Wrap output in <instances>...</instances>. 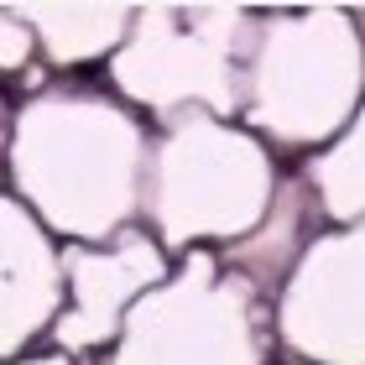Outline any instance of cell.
I'll return each instance as SVG.
<instances>
[{
    "label": "cell",
    "mask_w": 365,
    "mask_h": 365,
    "mask_svg": "<svg viewBox=\"0 0 365 365\" xmlns=\"http://www.w3.org/2000/svg\"><path fill=\"white\" fill-rule=\"evenodd\" d=\"M277 162L240 120L178 115L157 125L141 182V230L173 261L230 251L256 235L277 204Z\"/></svg>",
    "instance_id": "obj_3"
},
{
    "label": "cell",
    "mask_w": 365,
    "mask_h": 365,
    "mask_svg": "<svg viewBox=\"0 0 365 365\" xmlns=\"http://www.w3.org/2000/svg\"><path fill=\"white\" fill-rule=\"evenodd\" d=\"M272 313L220 251H188L136 297L110 344V365H267Z\"/></svg>",
    "instance_id": "obj_5"
},
{
    "label": "cell",
    "mask_w": 365,
    "mask_h": 365,
    "mask_svg": "<svg viewBox=\"0 0 365 365\" xmlns=\"http://www.w3.org/2000/svg\"><path fill=\"white\" fill-rule=\"evenodd\" d=\"M329 225H365V105L324 152H313L297 178Z\"/></svg>",
    "instance_id": "obj_11"
},
{
    "label": "cell",
    "mask_w": 365,
    "mask_h": 365,
    "mask_svg": "<svg viewBox=\"0 0 365 365\" xmlns=\"http://www.w3.org/2000/svg\"><path fill=\"white\" fill-rule=\"evenodd\" d=\"M63 313V245L0 188V365L21 360Z\"/></svg>",
    "instance_id": "obj_8"
},
{
    "label": "cell",
    "mask_w": 365,
    "mask_h": 365,
    "mask_svg": "<svg viewBox=\"0 0 365 365\" xmlns=\"http://www.w3.org/2000/svg\"><path fill=\"white\" fill-rule=\"evenodd\" d=\"M16 16L31 26L37 58L47 68L78 73L115 58L136 6L130 0H16Z\"/></svg>",
    "instance_id": "obj_9"
},
{
    "label": "cell",
    "mask_w": 365,
    "mask_h": 365,
    "mask_svg": "<svg viewBox=\"0 0 365 365\" xmlns=\"http://www.w3.org/2000/svg\"><path fill=\"white\" fill-rule=\"evenodd\" d=\"M256 31L251 6H136L125 42L105 63L110 94L157 125L178 115L240 120V73Z\"/></svg>",
    "instance_id": "obj_4"
},
{
    "label": "cell",
    "mask_w": 365,
    "mask_h": 365,
    "mask_svg": "<svg viewBox=\"0 0 365 365\" xmlns=\"http://www.w3.org/2000/svg\"><path fill=\"white\" fill-rule=\"evenodd\" d=\"M37 63L31 26L16 16V6H0V73H26Z\"/></svg>",
    "instance_id": "obj_12"
},
{
    "label": "cell",
    "mask_w": 365,
    "mask_h": 365,
    "mask_svg": "<svg viewBox=\"0 0 365 365\" xmlns=\"http://www.w3.org/2000/svg\"><path fill=\"white\" fill-rule=\"evenodd\" d=\"M152 130L110 89L47 84L11 110L6 193L63 245H110L141 225Z\"/></svg>",
    "instance_id": "obj_1"
},
{
    "label": "cell",
    "mask_w": 365,
    "mask_h": 365,
    "mask_svg": "<svg viewBox=\"0 0 365 365\" xmlns=\"http://www.w3.org/2000/svg\"><path fill=\"white\" fill-rule=\"evenodd\" d=\"M272 334L297 365H365V225H329L272 297Z\"/></svg>",
    "instance_id": "obj_6"
},
{
    "label": "cell",
    "mask_w": 365,
    "mask_h": 365,
    "mask_svg": "<svg viewBox=\"0 0 365 365\" xmlns=\"http://www.w3.org/2000/svg\"><path fill=\"white\" fill-rule=\"evenodd\" d=\"M350 16H355V21H365V6H350ZM365 31V26H360Z\"/></svg>",
    "instance_id": "obj_14"
},
{
    "label": "cell",
    "mask_w": 365,
    "mask_h": 365,
    "mask_svg": "<svg viewBox=\"0 0 365 365\" xmlns=\"http://www.w3.org/2000/svg\"><path fill=\"white\" fill-rule=\"evenodd\" d=\"M308 209H313V198H308L303 182H282L277 204H272L267 220H261V230H256V235H245L240 245H230V251H220V261L230 272H240L261 297H277L282 277L292 272L297 251L308 245V230H303Z\"/></svg>",
    "instance_id": "obj_10"
},
{
    "label": "cell",
    "mask_w": 365,
    "mask_h": 365,
    "mask_svg": "<svg viewBox=\"0 0 365 365\" xmlns=\"http://www.w3.org/2000/svg\"><path fill=\"white\" fill-rule=\"evenodd\" d=\"M11 365H89V360H73V355L47 350V355H21V360H11Z\"/></svg>",
    "instance_id": "obj_13"
},
{
    "label": "cell",
    "mask_w": 365,
    "mask_h": 365,
    "mask_svg": "<svg viewBox=\"0 0 365 365\" xmlns=\"http://www.w3.org/2000/svg\"><path fill=\"white\" fill-rule=\"evenodd\" d=\"M365 105V31L344 6L256 11L240 125L267 152H324Z\"/></svg>",
    "instance_id": "obj_2"
},
{
    "label": "cell",
    "mask_w": 365,
    "mask_h": 365,
    "mask_svg": "<svg viewBox=\"0 0 365 365\" xmlns=\"http://www.w3.org/2000/svg\"><path fill=\"white\" fill-rule=\"evenodd\" d=\"M168 272L173 256L141 225L115 235L110 245H63V313L47 329L53 350L73 360L110 350L130 303L146 297Z\"/></svg>",
    "instance_id": "obj_7"
}]
</instances>
